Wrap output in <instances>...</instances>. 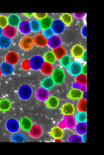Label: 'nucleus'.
I'll list each match as a JSON object with an SVG mask.
<instances>
[{"label":"nucleus","mask_w":104,"mask_h":155,"mask_svg":"<svg viewBox=\"0 0 104 155\" xmlns=\"http://www.w3.org/2000/svg\"><path fill=\"white\" fill-rule=\"evenodd\" d=\"M61 111L65 115H73L75 112V107L70 103H66L63 105L61 107Z\"/></svg>","instance_id":"423d86ee"},{"label":"nucleus","mask_w":104,"mask_h":155,"mask_svg":"<svg viewBox=\"0 0 104 155\" xmlns=\"http://www.w3.org/2000/svg\"><path fill=\"white\" fill-rule=\"evenodd\" d=\"M54 33L51 28L47 29L43 32V36L47 39H50L54 35Z\"/></svg>","instance_id":"ea45409f"},{"label":"nucleus","mask_w":104,"mask_h":155,"mask_svg":"<svg viewBox=\"0 0 104 155\" xmlns=\"http://www.w3.org/2000/svg\"><path fill=\"white\" fill-rule=\"evenodd\" d=\"M6 125L7 129L11 132H16L19 129V122L14 119L9 120L7 122Z\"/></svg>","instance_id":"9d476101"},{"label":"nucleus","mask_w":104,"mask_h":155,"mask_svg":"<svg viewBox=\"0 0 104 155\" xmlns=\"http://www.w3.org/2000/svg\"><path fill=\"white\" fill-rule=\"evenodd\" d=\"M24 15L27 17H30L33 15L34 14L33 13H24Z\"/></svg>","instance_id":"8fccbe9b"},{"label":"nucleus","mask_w":104,"mask_h":155,"mask_svg":"<svg viewBox=\"0 0 104 155\" xmlns=\"http://www.w3.org/2000/svg\"><path fill=\"white\" fill-rule=\"evenodd\" d=\"M48 44L51 48L54 49L61 46V41L59 37L54 36L49 39Z\"/></svg>","instance_id":"aec40b11"},{"label":"nucleus","mask_w":104,"mask_h":155,"mask_svg":"<svg viewBox=\"0 0 104 155\" xmlns=\"http://www.w3.org/2000/svg\"><path fill=\"white\" fill-rule=\"evenodd\" d=\"M44 59L46 62L53 64L55 62L57 58L53 51H49L44 55Z\"/></svg>","instance_id":"c85d7f7f"},{"label":"nucleus","mask_w":104,"mask_h":155,"mask_svg":"<svg viewBox=\"0 0 104 155\" xmlns=\"http://www.w3.org/2000/svg\"><path fill=\"white\" fill-rule=\"evenodd\" d=\"M19 28L20 31L24 34H29L31 31L30 24L28 21H22L19 24Z\"/></svg>","instance_id":"a878e982"},{"label":"nucleus","mask_w":104,"mask_h":155,"mask_svg":"<svg viewBox=\"0 0 104 155\" xmlns=\"http://www.w3.org/2000/svg\"><path fill=\"white\" fill-rule=\"evenodd\" d=\"M71 61V56L68 54H66L60 59V63L63 67H68L70 64Z\"/></svg>","instance_id":"e433bc0d"},{"label":"nucleus","mask_w":104,"mask_h":155,"mask_svg":"<svg viewBox=\"0 0 104 155\" xmlns=\"http://www.w3.org/2000/svg\"><path fill=\"white\" fill-rule=\"evenodd\" d=\"M48 39L41 34H38L34 37V43L39 46L44 47L47 45Z\"/></svg>","instance_id":"f8f14e48"},{"label":"nucleus","mask_w":104,"mask_h":155,"mask_svg":"<svg viewBox=\"0 0 104 155\" xmlns=\"http://www.w3.org/2000/svg\"><path fill=\"white\" fill-rule=\"evenodd\" d=\"M82 66L81 64L77 61H74L71 63L68 67V70L69 73L72 75L77 77L82 73Z\"/></svg>","instance_id":"f03ea898"},{"label":"nucleus","mask_w":104,"mask_h":155,"mask_svg":"<svg viewBox=\"0 0 104 155\" xmlns=\"http://www.w3.org/2000/svg\"><path fill=\"white\" fill-rule=\"evenodd\" d=\"M30 26L31 30L34 32H38L41 29L40 22L37 20H33L30 23Z\"/></svg>","instance_id":"473e14b6"},{"label":"nucleus","mask_w":104,"mask_h":155,"mask_svg":"<svg viewBox=\"0 0 104 155\" xmlns=\"http://www.w3.org/2000/svg\"><path fill=\"white\" fill-rule=\"evenodd\" d=\"M8 19L5 16H0V27L4 28L8 25Z\"/></svg>","instance_id":"58836bf2"},{"label":"nucleus","mask_w":104,"mask_h":155,"mask_svg":"<svg viewBox=\"0 0 104 155\" xmlns=\"http://www.w3.org/2000/svg\"><path fill=\"white\" fill-rule=\"evenodd\" d=\"M51 28L54 33L61 34L62 33L65 29V25L61 20H58L53 21Z\"/></svg>","instance_id":"1a4fd4ad"},{"label":"nucleus","mask_w":104,"mask_h":155,"mask_svg":"<svg viewBox=\"0 0 104 155\" xmlns=\"http://www.w3.org/2000/svg\"><path fill=\"white\" fill-rule=\"evenodd\" d=\"M64 121L66 126L69 129H72L75 127L76 122L72 115H67L64 117Z\"/></svg>","instance_id":"a211bd4d"},{"label":"nucleus","mask_w":104,"mask_h":155,"mask_svg":"<svg viewBox=\"0 0 104 155\" xmlns=\"http://www.w3.org/2000/svg\"><path fill=\"white\" fill-rule=\"evenodd\" d=\"M47 13H35L34 15L35 17H36L37 19L40 20H41L47 16Z\"/></svg>","instance_id":"37998d69"},{"label":"nucleus","mask_w":104,"mask_h":155,"mask_svg":"<svg viewBox=\"0 0 104 155\" xmlns=\"http://www.w3.org/2000/svg\"><path fill=\"white\" fill-rule=\"evenodd\" d=\"M11 139L15 142H23L26 141V137L23 134L16 133L12 135Z\"/></svg>","instance_id":"f704fd0d"},{"label":"nucleus","mask_w":104,"mask_h":155,"mask_svg":"<svg viewBox=\"0 0 104 155\" xmlns=\"http://www.w3.org/2000/svg\"><path fill=\"white\" fill-rule=\"evenodd\" d=\"M81 138L83 142H87V133L83 134Z\"/></svg>","instance_id":"a18cd8bd"},{"label":"nucleus","mask_w":104,"mask_h":155,"mask_svg":"<svg viewBox=\"0 0 104 155\" xmlns=\"http://www.w3.org/2000/svg\"><path fill=\"white\" fill-rule=\"evenodd\" d=\"M11 39L4 35L0 37V48H8L11 45Z\"/></svg>","instance_id":"b1692460"},{"label":"nucleus","mask_w":104,"mask_h":155,"mask_svg":"<svg viewBox=\"0 0 104 155\" xmlns=\"http://www.w3.org/2000/svg\"><path fill=\"white\" fill-rule=\"evenodd\" d=\"M42 133V129L39 125L35 124L33 125L30 130L29 134L31 136L35 137L40 136Z\"/></svg>","instance_id":"5701e85b"},{"label":"nucleus","mask_w":104,"mask_h":155,"mask_svg":"<svg viewBox=\"0 0 104 155\" xmlns=\"http://www.w3.org/2000/svg\"><path fill=\"white\" fill-rule=\"evenodd\" d=\"M34 39L31 36H26L22 38L20 42V46L24 50H28L33 48Z\"/></svg>","instance_id":"39448f33"},{"label":"nucleus","mask_w":104,"mask_h":155,"mask_svg":"<svg viewBox=\"0 0 104 155\" xmlns=\"http://www.w3.org/2000/svg\"><path fill=\"white\" fill-rule=\"evenodd\" d=\"M84 92L78 88H73L69 91L68 97L71 99L78 100L83 98Z\"/></svg>","instance_id":"6e6552de"},{"label":"nucleus","mask_w":104,"mask_h":155,"mask_svg":"<svg viewBox=\"0 0 104 155\" xmlns=\"http://www.w3.org/2000/svg\"><path fill=\"white\" fill-rule=\"evenodd\" d=\"M59 104L58 98L54 96L49 97L46 101L47 107L51 109H55L58 107Z\"/></svg>","instance_id":"ddd939ff"},{"label":"nucleus","mask_w":104,"mask_h":155,"mask_svg":"<svg viewBox=\"0 0 104 155\" xmlns=\"http://www.w3.org/2000/svg\"><path fill=\"white\" fill-rule=\"evenodd\" d=\"M42 72L44 74L49 75L53 72V68L51 64L44 62L41 68Z\"/></svg>","instance_id":"7c9ffc66"},{"label":"nucleus","mask_w":104,"mask_h":155,"mask_svg":"<svg viewBox=\"0 0 104 155\" xmlns=\"http://www.w3.org/2000/svg\"><path fill=\"white\" fill-rule=\"evenodd\" d=\"M87 64H86L82 67V72L83 74L85 75H87Z\"/></svg>","instance_id":"de8ad7c7"},{"label":"nucleus","mask_w":104,"mask_h":155,"mask_svg":"<svg viewBox=\"0 0 104 155\" xmlns=\"http://www.w3.org/2000/svg\"><path fill=\"white\" fill-rule=\"evenodd\" d=\"M52 78L55 84L58 85L61 84L65 80V73L62 69L57 68L53 71Z\"/></svg>","instance_id":"f257e3e1"},{"label":"nucleus","mask_w":104,"mask_h":155,"mask_svg":"<svg viewBox=\"0 0 104 155\" xmlns=\"http://www.w3.org/2000/svg\"><path fill=\"white\" fill-rule=\"evenodd\" d=\"M2 31H3V30H2V29L0 27V37L2 36V34H3V32H2Z\"/></svg>","instance_id":"3c124183"},{"label":"nucleus","mask_w":104,"mask_h":155,"mask_svg":"<svg viewBox=\"0 0 104 155\" xmlns=\"http://www.w3.org/2000/svg\"><path fill=\"white\" fill-rule=\"evenodd\" d=\"M68 141L70 142H81L82 140L81 137L77 135H74L69 137Z\"/></svg>","instance_id":"a19ab883"},{"label":"nucleus","mask_w":104,"mask_h":155,"mask_svg":"<svg viewBox=\"0 0 104 155\" xmlns=\"http://www.w3.org/2000/svg\"><path fill=\"white\" fill-rule=\"evenodd\" d=\"M44 62L43 59L41 56H34L30 60L31 68L35 70L41 69Z\"/></svg>","instance_id":"20e7f679"},{"label":"nucleus","mask_w":104,"mask_h":155,"mask_svg":"<svg viewBox=\"0 0 104 155\" xmlns=\"http://www.w3.org/2000/svg\"><path fill=\"white\" fill-rule=\"evenodd\" d=\"M42 29H46L51 27L53 21L50 17H46L39 21Z\"/></svg>","instance_id":"4be33fe9"},{"label":"nucleus","mask_w":104,"mask_h":155,"mask_svg":"<svg viewBox=\"0 0 104 155\" xmlns=\"http://www.w3.org/2000/svg\"><path fill=\"white\" fill-rule=\"evenodd\" d=\"M87 125L86 123H79V124L76 125V131L78 134H81L87 133Z\"/></svg>","instance_id":"2f4dec72"},{"label":"nucleus","mask_w":104,"mask_h":155,"mask_svg":"<svg viewBox=\"0 0 104 155\" xmlns=\"http://www.w3.org/2000/svg\"><path fill=\"white\" fill-rule=\"evenodd\" d=\"M9 25L14 27H16L21 23V19L19 17L15 14L9 15L8 18Z\"/></svg>","instance_id":"f3484780"},{"label":"nucleus","mask_w":104,"mask_h":155,"mask_svg":"<svg viewBox=\"0 0 104 155\" xmlns=\"http://www.w3.org/2000/svg\"><path fill=\"white\" fill-rule=\"evenodd\" d=\"M50 134L54 139L59 140L62 138L64 136V132L63 130L61 128L56 126L52 128Z\"/></svg>","instance_id":"9b49d317"},{"label":"nucleus","mask_w":104,"mask_h":155,"mask_svg":"<svg viewBox=\"0 0 104 155\" xmlns=\"http://www.w3.org/2000/svg\"><path fill=\"white\" fill-rule=\"evenodd\" d=\"M53 52L55 54L56 58L61 59L66 54V51L65 48L62 46H59L54 48Z\"/></svg>","instance_id":"bb28decb"},{"label":"nucleus","mask_w":104,"mask_h":155,"mask_svg":"<svg viewBox=\"0 0 104 155\" xmlns=\"http://www.w3.org/2000/svg\"><path fill=\"white\" fill-rule=\"evenodd\" d=\"M82 58L83 61H85V62H86L87 61V50H85Z\"/></svg>","instance_id":"c03bdc74"},{"label":"nucleus","mask_w":104,"mask_h":155,"mask_svg":"<svg viewBox=\"0 0 104 155\" xmlns=\"http://www.w3.org/2000/svg\"><path fill=\"white\" fill-rule=\"evenodd\" d=\"M2 73L4 75H9L13 72L14 68L11 64L7 62H5L1 66Z\"/></svg>","instance_id":"4468645a"},{"label":"nucleus","mask_w":104,"mask_h":155,"mask_svg":"<svg viewBox=\"0 0 104 155\" xmlns=\"http://www.w3.org/2000/svg\"><path fill=\"white\" fill-rule=\"evenodd\" d=\"M11 107V102L8 99H3L0 101V110L2 111H8Z\"/></svg>","instance_id":"cd10ccee"},{"label":"nucleus","mask_w":104,"mask_h":155,"mask_svg":"<svg viewBox=\"0 0 104 155\" xmlns=\"http://www.w3.org/2000/svg\"><path fill=\"white\" fill-rule=\"evenodd\" d=\"M76 119L78 123H86L87 121V113L79 112L76 115Z\"/></svg>","instance_id":"72a5a7b5"},{"label":"nucleus","mask_w":104,"mask_h":155,"mask_svg":"<svg viewBox=\"0 0 104 155\" xmlns=\"http://www.w3.org/2000/svg\"><path fill=\"white\" fill-rule=\"evenodd\" d=\"M37 97L41 101L47 99L49 96V93L47 90L43 87H40L37 91L36 93Z\"/></svg>","instance_id":"412c9836"},{"label":"nucleus","mask_w":104,"mask_h":155,"mask_svg":"<svg viewBox=\"0 0 104 155\" xmlns=\"http://www.w3.org/2000/svg\"><path fill=\"white\" fill-rule=\"evenodd\" d=\"M60 19L64 24L68 26L70 25L73 21L72 16L70 14L68 13H65L62 15Z\"/></svg>","instance_id":"c756f323"},{"label":"nucleus","mask_w":104,"mask_h":155,"mask_svg":"<svg viewBox=\"0 0 104 155\" xmlns=\"http://www.w3.org/2000/svg\"><path fill=\"white\" fill-rule=\"evenodd\" d=\"M5 60L7 62L12 65L15 64L18 62L19 56L16 52H10L6 55Z\"/></svg>","instance_id":"6ab92c4d"},{"label":"nucleus","mask_w":104,"mask_h":155,"mask_svg":"<svg viewBox=\"0 0 104 155\" xmlns=\"http://www.w3.org/2000/svg\"><path fill=\"white\" fill-rule=\"evenodd\" d=\"M87 100L85 98H81L79 102L78 105V108L79 111L87 112Z\"/></svg>","instance_id":"c9c22d12"},{"label":"nucleus","mask_w":104,"mask_h":155,"mask_svg":"<svg viewBox=\"0 0 104 155\" xmlns=\"http://www.w3.org/2000/svg\"><path fill=\"white\" fill-rule=\"evenodd\" d=\"M85 50L83 47L79 44L74 46L71 49L72 55L77 58H82Z\"/></svg>","instance_id":"0eeeda50"},{"label":"nucleus","mask_w":104,"mask_h":155,"mask_svg":"<svg viewBox=\"0 0 104 155\" xmlns=\"http://www.w3.org/2000/svg\"><path fill=\"white\" fill-rule=\"evenodd\" d=\"M2 75V72H1V66H0V77H1V76Z\"/></svg>","instance_id":"603ef678"},{"label":"nucleus","mask_w":104,"mask_h":155,"mask_svg":"<svg viewBox=\"0 0 104 155\" xmlns=\"http://www.w3.org/2000/svg\"><path fill=\"white\" fill-rule=\"evenodd\" d=\"M32 90L31 87L28 85H24L19 88L18 94L21 99L28 100L31 96Z\"/></svg>","instance_id":"7ed1b4c3"},{"label":"nucleus","mask_w":104,"mask_h":155,"mask_svg":"<svg viewBox=\"0 0 104 155\" xmlns=\"http://www.w3.org/2000/svg\"><path fill=\"white\" fill-rule=\"evenodd\" d=\"M87 75L81 74L79 75L76 78V81L77 83L80 84L86 85L87 84Z\"/></svg>","instance_id":"4c0bfd02"},{"label":"nucleus","mask_w":104,"mask_h":155,"mask_svg":"<svg viewBox=\"0 0 104 155\" xmlns=\"http://www.w3.org/2000/svg\"><path fill=\"white\" fill-rule=\"evenodd\" d=\"M85 13H75L74 15L76 17V18H82L83 16H85Z\"/></svg>","instance_id":"49530a36"},{"label":"nucleus","mask_w":104,"mask_h":155,"mask_svg":"<svg viewBox=\"0 0 104 155\" xmlns=\"http://www.w3.org/2000/svg\"><path fill=\"white\" fill-rule=\"evenodd\" d=\"M22 68L24 70H29L31 68L30 60H26L22 64Z\"/></svg>","instance_id":"79ce46f5"},{"label":"nucleus","mask_w":104,"mask_h":155,"mask_svg":"<svg viewBox=\"0 0 104 155\" xmlns=\"http://www.w3.org/2000/svg\"><path fill=\"white\" fill-rule=\"evenodd\" d=\"M41 85L42 87L47 90H51L55 85L54 80L52 77L46 78L42 80Z\"/></svg>","instance_id":"2eb2a0df"},{"label":"nucleus","mask_w":104,"mask_h":155,"mask_svg":"<svg viewBox=\"0 0 104 155\" xmlns=\"http://www.w3.org/2000/svg\"><path fill=\"white\" fill-rule=\"evenodd\" d=\"M82 34L83 36L85 37H87V27L85 26L82 29Z\"/></svg>","instance_id":"09e8293b"},{"label":"nucleus","mask_w":104,"mask_h":155,"mask_svg":"<svg viewBox=\"0 0 104 155\" xmlns=\"http://www.w3.org/2000/svg\"><path fill=\"white\" fill-rule=\"evenodd\" d=\"M20 124L22 128L26 131H29L33 126L31 120L27 117H24L21 120Z\"/></svg>","instance_id":"393cba45"},{"label":"nucleus","mask_w":104,"mask_h":155,"mask_svg":"<svg viewBox=\"0 0 104 155\" xmlns=\"http://www.w3.org/2000/svg\"><path fill=\"white\" fill-rule=\"evenodd\" d=\"M3 35L10 38H13L16 33V29L14 27L8 25L3 29Z\"/></svg>","instance_id":"dca6fc26"}]
</instances>
